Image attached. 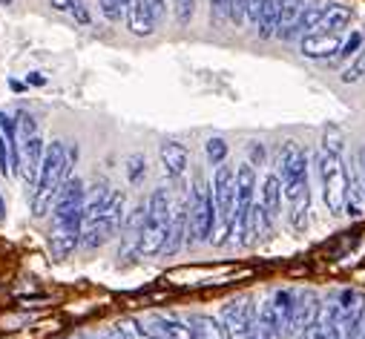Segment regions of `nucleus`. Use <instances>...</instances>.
Here are the masks:
<instances>
[{
  "mask_svg": "<svg viewBox=\"0 0 365 339\" xmlns=\"http://www.w3.org/2000/svg\"><path fill=\"white\" fill-rule=\"evenodd\" d=\"M83 204L86 187L81 179H69L55 199L52 207V230H49V250L52 259L63 262L81 247L83 239Z\"/></svg>",
  "mask_w": 365,
  "mask_h": 339,
  "instance_id": "obj_1",
  "label": "nucleus"
},
{
  "mask_svg": "<svg viewBox=\"0 0 365 339\" xmlns=\"http://www.w3.org/2000/svg\"><path fill=\"white\" fill-rule=\"evenodd\" d=\"M75 161H78V147H66L63 141H52V144L46 147L43 161H41L38 182H35V187H32V202H29L35 219H43L46 213H52L58 193H61L63 184L72 179Z\"/></svg>",
  "mask_w": 365,
  "mask_h": 339,
  "instance_id": "obj_2",
  "label": "nucleus"
},
{
  "mask_svg": "<svg viewBox=\"0 0 365 339\" xmlns=\"http://www.w3.org/2000/svg\"><path fill=\"white\" fill-rule=\"evenodd\" d=\"M279 179L285 199L291 204V227L297 233H305L308 227V210H311V184H308V152L288 141L279 155Z\"/></svg>",
  "mask_w": 365,
  "mask_h": 339,
  "instance_id": "obj_3",
  "label": "nucleus"
},
{
  "mask_svg": "<svg viewBox=\"0 0 365 339\" xmlns=\"http://www.w3.org/2000/svg\"><path fill=\"white\" fill-rule=\"evenodd\" d=\"M170 219H173V199L167 187H155L147 199V221L138 244V259L161 256L170 239Z\"/></svg>",
  "mask_w": 365,
  "mask_h": 339,
  "instance_id": "obj_4",
  "label": "nucleus"
},
{
  "mask_svg": "<svg viewBox=\"0 0 365 339\" xmlns=\"http://www.w3.org/2000/svg\"><path fill=\"white\" fill-rule=\"evenodd\" d=\"M317 170H319V179H322L325 207H328V213L339 216L345 210V202H348V193H351V176L345 170L342 152H334V150L322 147L319 155H317Z\"/></svg>",
  "mask_w": 365,
  "mask_h": 339,
  "instance_id": "obj_5",
  "label": "nucleus"
},
{
  "mask_svg": "<svg viewBox=\"0 0 365 339\" xmlns=\"http://www.w3.org/2000/svg\"><path fill=\"white\" fill-rule=\"evenodd\" d=\"M216 202H213V184L205 176H196L190 187V230H187V244L199 241H213L216 236Z\"/></svg>",
  "mask_w": 365,
  "mask_h": 339,
  "instance_id": "obj_6",
  "label": "nucleus"
},
{
  "mask_svg": "<svg viewBox=\"0 0 365 339\" xmlns=\"http://www.w3.org/2000/svg\"><path fill=\"white\" fill-rule=\"evenodd\" d=\"M124 216H127V193L124 190H115L110 193V202L104 204V210L83 224V239H81V247L83 250H96L101 244H107L124 224Z\"/></svg>",
  "mask_w": 365,
  "mask_h": 339,
  "instance_id": "obj_7",
  "label": "nucleus"
},
{
  "mask_svg": "<svg viewBox=\"0 0 365 339\" xmlns=\"http://www.w3.org/2000/svg\"><path fill=\"white\" fill-rule=\"evenodd\" d=\"M213 202H216V244H225L233 236V213H236V170L219 164L213 173Z\"/></svg>",
  "mask_w": 365,
  "mask_h": 339,
  "instance_id": "obj_8",
  "label": "nucleus"
},
{
  "mask_svg": "<svg viewBox=\"0 0 365 339\" xmlns=\"http://www.w3.org/2000/svg\"><path fill=\"white\" fill-rule=\"evenodd\" d=\"M18 144H21V179L29 184V190L35 187L38 182V173H41V161H43V135H41V127L35 121V115L29 113H21L18 115Z\"/></svg>",
  "mask_w": 365,
  "mask_h": 339,
  "instance_id": "obj_9",
  "label": "nucleus"
},
{
  "mask_svg": "<svg viewBox=\"0 0 365 339\" xmlns=\"http://www.w3.org/2000/svg\"><path fill=\"white\" fill-rule=\"evenodd\" d=\"M253 204H256V173L253 164H242L236 170V213H233V236L239 244H247L253 236Z\"/></svg>",
  "mask_w": 365,
  "mask_h": 339,
  "instance_id": "obj_10",
  "label": "nucleus"
},
{
  "mask_svg": "<svg viewBox=\"0 0 365 339\" xmlns=\"http://www.w3.org/2000/svg\"><path fill=\"white\" fill-rule=\"evenodd\" d=\"M256 313H259V308L253 305V299L242 296V299H230L222 308V322L227 325L233 339H247L250 330L256 328Z\"/></svg>",
  "mask_w": 365,
  "mask_h": 339,
  "instance_id": "obj_11",
  "label": "nucleus"
},
{
  "mask_svg": "<svg viewBox=\"0 0 365 339\" xmlns=\"http://www.w3.org/2000/svg\"><path fill=\"white\" fill-rule=\"evenodd\" d=\"M342 32H325V29H317V32H308L299 38V52L311 61H331L339 55L342 49Z\"/></svg>",
  "mask_w": 365,
  "mask_h": 339,
  "instance_id": "obj_12",
  "label": "nucleus"
},
{
  "mask_svg": "<svg viewBox=\"0 0 365 339\" xmlns=\"http://www.w3.org/2000/svg\"><path fill=\"white\" fill-rule=\"evenodd\" d=\"M144 221H147V202H138L121 224V247H118V259H138V244H141V233H144Z\"/></svg>",
  "mask_w": 365,
  "mask_h": 339,
  "instance_id": "obj_13",
  "label": "nucleus"
},
{
  "mask_svg": "<svg viewBox=\"0 0 365 339\" xmlns=\"http://www.w3.org/2000/svg\"><path fill=\"white\" fill-rule=\"evenodd\" d=\"M187 230H190V196H181L173 204V219H170V239L164 244L161 256H175V253L187 244Z\"/></svg>",
  "mask_w": 365,
  "mask_h": 339,
  "instance_id": "obj_14",
  "label": "nucleus"
},
{
  "mask_svg": "<svg viewBox=\"0 0 365 339\" xmlns=\"http://www.w3.org/2000/svg\"><path fill=\"white\" fill-rule=\"evenodd\" d=\"M124 24H127V29L135 38H150L161 26V21L155 18V12L147 6V0H130L127 12H124Z\"/></svg>",
  "mask_w": 365,
  "mask_h": 339,
  "instance_id": "obj_15",
  "label": "nucleus"
},
{
  "mask_svg": "<svg viewBox=\"0 0 365 339\" xmlns=\"http://www.w3.org/2000/svg\"><path fill=\"white\" fill-rule=\"evenodd\" d=\"M158 158H161V167H164V176L170 182H178L181 176L187 173V164H190V152L185 144L178 141H164L158 147Z\"/></svg>",
  "mask_w": 365,
  "mask_h": 339,
  "instance_id": "obj_16",
  "label": "nucleus"
},
{
  "mask_svg": "<svg viewBox=\"0 0 365 339\" xmlns=\"http://www.w3.org/2000/svg\"><path fill=\"white\" fill-rule=\"evenodd\" d=\"M328 6H331V0H311V4H305L302 12H299V18H297V24L285 35V41H294V38H302L308 32H317L319 24H322V18H325V12H328Z\"/></svg>",
  "mask_w": 365,
  "mask_h": 339,
  "instance_id": "obj_17",
  "label": "nucleus"
},
{
  "mask_svg": "<svg viewBox=\"0 0 365 339\" xmlns=\"http://www.w3.org/2000/svg\"><path fill=\"white\" fill-rule=\"evenodd\" d=\"M319 305H322V302H319L314 293H299V299H297V313H294V322H291L288 336L302 339L305 330L314 325V319H317V313H319Z\"/></svg>",
  "mask_w": 365,
  "mask_h": 339,
  "instance_id": "obj_18",
  "label": "nucleus"
},
{
  "mask_svg": "<svg viewBox=\"0 0 365 339\" xmlns=\"http://www.w3.org/2000/svg\"><path fill=\"white\" fill-rule=\"evenodd\" d=\"M282 196H285V190H282V179L277 176V173H270L267 179H264V184H262V199H259V204L264 207V213L277 221V216H279V210H282Z\"/></svg>",
  "mask_w": 365,
  "mask_h": 339,
  "instance_id": "obj_19",
  "label": "nucleus"
},
{
  "mask_svg": "<svg viewBox=\"0 0 365 339\" xmlns=\"http://www.w3.org/2000/svg\"><path fill=\"white\" fill-rule=\"evenodd\" d=\"M297 299H299V293H294L288 288L277 291L270 299L273 311H277V319H279V328H282V336H288V330H291V322H294V313H297Z\"/></svg>",
  "mask_w": 365,
  "mask_h": 339,
  "instance_id": "obj_20",
  "label": "nucleus"
},
{
  "mask_svg": "<svg viewBox=\"0 0 365 339\" xmlns=\"http://www.w3.org/2000/svg\"><path fill=\"white\" fill-rule=\"evenodd\" d=\"M190 325L196 330V339H233V333L227 330V325L216 316H207V313H196L190 316Z\"/></svg>",
  "mask_w": 365,
  "mask_h": 339,
  "instance_id": "obj_21",
  "label": "nucleus"
},
{
  "mask_svg": "<svg viewBox=\"0 0 365 339\" xmlns=\"http://www.w3.org/2000/svg\"><path fill=\"white\" fill-rule=\"evenodd\" d=\"M279 9H282V0H262L259 21H256V29H259V38H262V41H270L273 35H277Z\"/></svg>",
  "mask_w": 365,
  "mask_h": 339,
  "instance_id": "obj_22",
  "label": "nucleus"
},
{
  "mask_svg": "<svg viewBox=\"0 0 365 339\" xmlns=\"http://www.w3.org/2000/svg\"><path fill=\"white\" fill-rule=\"evenodd\" d=\"M150 325L161 328L170 339H196L193 325L185 322V319H178V316H155V319H150Z\"/></svg>",
  "mask_w": 365,
  "mask_h": 339,
  "instance_id": "obj_23",
  "label": "nucleus"
},
{
  "mask_svg": "<svg viewBox=\"0 0 365 339\" xmlns=\"http://www.w3.org/2000/svg\"><path fill=\"white\" fill-rule=\"evenodd\" d=\"M351 18H354V9H351V6L334 4V0H331V6H328V12H325L319 29H325V32H345V26L351 24Z\"/></svg>",
  "mask_w": 365,
  "mask_h": 339,
  "instance_id": "obj_24",
  "label": "nucleus"
},
{
  "mask_svg": "<svg viewBox=\"0 0 365 339\" xmlns=\"http://www.w3.org/2000/svg\"><path fill=\"white\" fill-rule=\"evenodd\" d=\"M308 4V0H282V9H279V26H277V35L285 41V35L291 32V26L297 24L302 6Z\"/></svg>",
  "mask_w": 365,
  "mask_h": 339,
  "instance_id": "obj_25",
  "label": "nucleus"
},
{
  "mask_svg": "<svg viewBox=\"0 0 365 339\" xmlns=\"http://www.w3.org/2000/svg\"><path fill=\"white\" fill-rule=\"evenodd\" d=\"M127 4L130 0H98V9H101L107 24H121V18L127 12Z\"/></svg>",
  "mask_w": 365,
  "mask_h": 339,
  "instance_id": "obj_26",
  "label": "nucleus"
},
{
  "mask_svg": "<svg viewBox=\"0 0 365 339\" xmlns=\"http://www.w3.org/2000/svg\"><path fill=\"white\" fill-rule=\"evenodd\" d=\"M144 176H147V158L141 152H133L127 158V182L130 184H141Z\"/></svg>",
  "mask_w": 365,
  "mask_h": 339,
  "instance_id": "obj_27",
  "label": "nucleus"
},
{
  "mask_svg": "<svg viewBox=\"0 0 365 339\" xmlns=\"http://www.w3.org/2000/svg\"><path fill=\"white\" fill-rule=\"evenodd\" d=\"M205 152H207V161H210L213 167H219V164H225V158H227V141L219 138V135H213V138H207Z\"/></svg>",
  "mask_w": 365,
  "mask_h": 339,
  "instance_id": "obj_28",
  "label": "nucleus"
},
{
  "mask_svg": "<svg viewBox=\"0 0 365 339\" xmlns=\"http://www.w3.org/2000/svg\"><path fill=\"white\" fill-rule=\"evenodd\" d=\"M173 15H175V24L187 26L196 15V0H173Z\"/></svg>",
  "mask_w": 365,
  "mask_h": 339,
  "instance_id": "obj_29",
  "label": "nucleus"
},
{
  "mask_svg": "<svg viewBox=\"0 0 365 339\" xmlns=\"http://www.w3.org/2000/svg\"><path fill=\"white\" fill-rule=\"evenodd\" d=\"M359 78H365V49H362V52L354 58V63L342 72V80H345V83H356Z\"/></svg>",
  "mask_w": 365,
  "mask_h": 339,
  "instance_id": "obj_30",
  "label": "nucleus"
},
{
  "mask_svg": "<svg viewBox=\"0 0 365 339\" xmlns=\"http://www.w3.org/2000/svg\"><path fill=\"white\" fill-rule=\"evenodd\" d=\"M69 15H72L75 24H81V26H89V24H93V15H89V9H86L83 0H72V4H69Z\"/></svg>",
  "mask_w": 365,
  "mask_h": 339,
  "instance_id": "obj_31",
  "label": "nucleus"
},
{
  "mask_svg": "<svg viewBox=\"0 0 365 339\" xmlns=\"http://www.w3.org/2000/svg\"><path fill=\"white\" fill-rule=\"evenodd\" d=\"M0 173L4 176H12V155H9V144L0 132Z\"/></svg>",
  "mask_w": 365,
  "mask_h": 339,
  "instance_id": "obj_32",
  "label": "nucleus"
},
{
  "mask_svg": "<svg viewBox=\"0 0 365 339\" xmlns=\"http://www.w3.org/2000/svg\"><path fill=\"white\" fill-rule=\"evenodd\" d=\"M359 46H362V32H354V35L342 43V49H339V55H336V58H351V55H356V52H359Z\"/></svg>",
  "mask_w": 365,
  "mask_h": 339,
  "instance_id": "obj_33",
  "label": "nucleus"
},
{
  "mask_svg": "<svg viewBox=\"0 0 365 339\" xmlns=\"http://www.w3.org/2000/svg\"><path fill=\"white\" fill-rule=\"evenodd\" d=\"M250 164H253V167H256V164H259V167L264 164V147H262V144H250Z\"/></svg>",
  "mask_w": 365,
  "mask_h": 339,
  "instance_id": "obj_34",
  "label": "nucleus"
},
{
  "mask_svg": "<svg viewBox=\"0 0 365 339\" xmlns=\"http://www.w3.org/2000/svg\"><path fill=\"white\" fill-rule=\"evenodd\" d=\"M98 339H127V336H124V330H121L118 325H113V328H107V330H104Z\"/></svg>",
  "mask_w": 365,
  "mask_h": 339,
  "instance_id": "obj_35",
  "label": "nucleus"
},
{
  "mask_svg": "<svg viewBox=\"0 0 365 339\" xmlns=\"http://www.w3.org/2000/svg\"><path fill=\"white\" fill-rule=\"evenodd\" d=\"M359 190H362V199H365V150L359 152Z\"/></svg>",
  "mask_w": 365,
  "mask_h": 339,
  "instance_id": "obj_36",
  "label": "nucleus"
},
{
  "mask_svg": "<svg viewBox=\"0 0 365 339\" xmlns=\"http://www.w3.org/2000/svg\"><path fill=\"white\" fill-rule=\"evenodd\" d=\"M69 4H72V0H49V6L55 12H69Z\"/></svg>",
  "mask_w": 365,
  "mask_h": 339,
  "instance_id": "obj_37",
  "label": "nucleus"
},
{
  "mask_svg": "<svg viewBox=\"0 0 365 339\" xmlns=\"http://www.w3.org/2000/svg\"><path fill=\"white\" fill-rule=\"evenodd\" d=\"M247 339H277V336H270V333H267V330H262V328H259V325H256V328H253V330H250V336H247Z\"/></svg>",
  "mask_w": 365,
  "mask_h": 339,
  "instance_id": "obj_38",
  "label": "nucleus"
},
{
  "mask_svg": "<svg viewBox=\"0 0 365 339\" xmlns=\"http://www.w3.org/2000/svg\"><path fill=\"white\" fill-rule=\"evenodd\" d=\"M26 80H29V83H35V87H43V83H46V78H43V75H38V72L26 75Z\"/></svg>",
  "mask_w": 365,
  "mask_h": 339,
  "instance_id": "obj_39",
  "label": "nucleus"
},
{
  "mask_svg": "<svg viewBox=\"0 0 365 339\" xmlns=\"http://www.w3.org/2000/svg\"><path fill=\"white\" fill-rule=\"evenodd\" d=\"M6 216V204H4V196H0V219Z\"/></svg>",
  "mask_w": 365,
  "mask_h": 339,
  "instance_id": "obj_40",
  "label": "nucleus"
},
{
  "mask_svg": "<svg viewBox=\"0 0 365 339\" xmlns=\"http://www.w3.org/2000/svg\"><path fill=\"white\" fill-rule=\"evenodd\" d=\"M0 6H12V0H0Z\"/></svg>",
  "mask_w": 365,
  "mask_h": 339,
  "instance_id": "obj_41",
  "label": "nucleus"
},
{
  "mask_svg": "<svg viewBox=\"0 0 365 339\" xmlns=\"http://www.w3.org/2000/svg\"><path fill=\"white\" fill-rule=\"evenodd\" d=\"M359 339H365V325H362V333H359Z\"/></svg>",
  "mask_w": 365,
  "mask_h": 339,
  "instance_id": "obj_42",
  "label": "nucleus"
}]
</instances>
